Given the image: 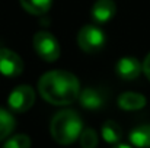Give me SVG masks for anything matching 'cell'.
Masks as SVG:
<instances>
[{
  "label": "cell",
  "instance_id": "1",
  "mask_svg": "<svg viewBox=\"0 0 150 148\" xmlns=\"http://www.w3.org/2000/svg\"><path fill=\"white\" fill-rule=\"evenodd\" d=\"M41 97L54 106H66L77 100L80 83L77 77L66 70H52L45 73L38 81Z\"/></svg>",
  "mask_w": 150,
  "mask_h": 148
},
{
  "label": "cell",
  "instance_id": "2",
  "mask_svg": "<svg viewBox=\"0 0 150 148\" xmlns=\"http://www.w3.org/2000/svg\"><path fill=\"white\" fill-rule=\"evenodd\" d=\"M51 137L60 145L73 144L83 131V123L76 110L66 109L54 115L50 125Z\"/></svg>",
  "mask_w": 150,
  "mask_h": 148
},
{
  "label": "cell",
  "instance_id": "3",
  "mask_svg": "<svg viewBox=\"0 0 150 148\" xmlns=\"http://www.w3.org/2000/svg\"><path fill=\"white\" fill-rule=\"evenodd\" d=\"M106 36L95 25H85L77 34V45L86 54H96L105 47Z\"/></svg>",
  "mask_w": 150,
  "mask_h": 148
},
{
  "label": "cell",
  "instance_id": "4",
  "mask_svg": "<svg viewBox=\"0 0 150 148\" xmlns=\"http://www.w3.org/2000/svg\"><path fill=\"white\" fill-rule=\"evenodd\" d=\"M34 44V49L35 52L40 55V58H42L47 62H54L60 58L61 54V48L60 44L57 41V38L45 31H40L34 35L32 39Z\"/></svg>",
  "mask_w": 150,
  "mask_h": 148
},
{
  "label": "cell",
  "instance_id": "5",
  "mask_svg": "<svg viewBox=\"0 0 150 148\" xmlns=\"http://www.w3.org/2000/svg\"><path fill=\"white\" fill-rule=\"evenodd\" d=\"M34 103H35V90L28 84L15 87L7 97V105L10 110L16 113H23L29 110L34 106Z\"/></svg>",
  "mask_w": 150,
  "mask_h": 148
},
{
  "label": "cell",
  "instance_id": "6",
  "mask_svg": "<svg viewBox=\"0 0 150 148\" xmlns=\"http://www.w3.org/2000/svg\"><path fill=\"white\" fill-rule=\"evenodd\" d=\"M23 71L22 58L12 49L0 48V73L6 77H18Z\"/></svg>",
  "mask_w": 150,
  "mask_h": 148
},
{
  "label": "cell",
  "instance_id": "7",
  "mask_svg": "<svg viewBox=\"0 0 150 148\" xmlns=\"http://www.w3.org/2000/svg\"><path fill=\"white\" fill-rule=\"evenodd\" d=\"M115 71L121 80L131 81V80H136L142 74L143 64L136 57H122L118 60L115 65Z\"/></svg>",
  "mask_w": 150,
  "mask_h": 148
},
{
  "label": "cell",
  "instance_id": "8",
  "mask_svg": "<svg viewBox=\"0 0 150 148\" xmlns=\"http://www.w3.org/2000/svg\"><path fill=\"white\" fill-rule=\"evenodd\" d=\"M117 13V4L114 0H96L92 6V19L96 23H108Z\"/></svg>",
  "mask_w": 150,
  "mask_h": 148
},
{
  "label": "cell",
  "instance_id": "9",
  "mask_svg": "<svg viewBox=\"0 0 150 148\" xmlns=\"http://www.w3.org/2000/svg\"><path fill=\"white\" fill-rule=\"evenodd\" d=\"M79 103L88 110H98L105 105V95L96 89H83L79 93Z\"/></svg>",
  "mask_w": 150,
  "mask_h": 148
},
{
  "label": "cell",
  "instance_id": "10",
  "mask_svg": "<svg viewBox=\"0 0 150 148\" xmlns=\"http://www.w3.org/2000/svg\"><path fill=\"white\" fill-rule=\"evenodd\" d=\"M146 97L136 92H124L118 97V106L122 110H140L146 106Z\"/></svg>",
  "mask_w": 150,
  "mask_h": 148
},
{
  "label": "cell",
  "instance_id": "11",
  "mask_svg": "<svg viewBox=\"0 0 150 148\" xmlns=\"http://www.w3.org/2000/svg\"><path fill=\"white\" fill-rule=\"evenodd\" d=\"M100 134H102L103 141L108 142V144H117L122 138V129H121V126L115 121H111V119L106 121V122H103L102 129H100Z\"/></svg>",
  "mask_w": 150,
  "mask_h": 148
},
{
  "label": "cell",
  "instance_id": "12",
  "mask_svg": "<svg viewBox=\"0 0 150 148\" xmlns=\"http://www.w3.org/2000/svg\"><path fill=\"white\" fill-rule=\"evenodd\" d=\"M130 141L134 147L150 148V125H140L130 132Z\"/></svg>",
  "mask_w": 150,
  "mask_h": 148
},
{
  "label": "cell",
  "instance_id": "13",
  "mask_svg": "<svg viewBox=\"0 0 150 148\" xmlns=\"http://www.w3.org/2000/svg\"><path fill=\"white\" fill-rule=\"evenodd\" d=\"M21 6L31 15L35 16H41L44 13H47L51 7L52 0H19Z\"/></svg>",
  "mask_w": 150,
  "mask_h": 148
},
{
  "label": "cell",
  "instance_id": "14",
  "mask_svg": "<svg viewBox=\"0 0 150 148\" xmlns=\"http://www.w3.org/2000/svg\"><path fill=\"white\" fill-rule=\"evenodd\" d=\"M15 129V118L6 109H0V141L7 138Z\"/></svg>",
  "mask_w": 150,
  "mask_h": 148
},
{
  "label": "cell",
  "instance_id": "15",
  "mask_svg": "<svg viewBox=\"0 0 150 148\" xmlns=\"http://www.w3.org/2000/svg\"><path fill=\"white\" fill-rule=\"evenodd\" d=\"M79 138H80L82 148H96L98 145V135H96L95 129H92V128H85Z\"/></svg>",
  "mask_w": 150,
  "mask_h": 148
},
{
  "label": "cell",
  "instance_id": "16",
  "mask_svg": "<svg viewBox=\"0 0 150 148\" xmlns=\"http://www.w3.org/2000/svg\"><path fill=\"white\" fill-rule=\"evenodd\" d=\"M3 148H31V138L25 134L15 135L4 142Z\"/></svg>",
  "mask_w": 150,
  "mask_h": 148
},
{
  "label": "cell",
  "instance_id": "17",
  "mask_svg": "<svg viewBox=\"0 0 150 148\" xmlns=\"http://www.w3.org/2000/svg\"><path fill=\"white\" fill-rule=\"evenodd\" d=\"M143 73L146 74L147 80L150 81V52L146 55V58H144V61H143Z\"/></svg>",
  "mask_w": 150,
  "mask_h": 148
},
{
  "label": "cell",
  "instance_id": "18",
  "mask_svg": "<svg viewBox=\"0 0 150 148\" xmlns=\"http://www.w3.org/2000/svg\"><path fill=\"white\" fill-rule=\"evenodd\" d=\"M114 148H131V147H128V145H124V144H120V145H117V147H114Z\"/></svg>",
  "mask_w": 150,
  "mask_h": 148
}]
</instances>
